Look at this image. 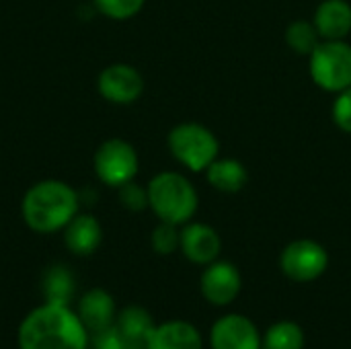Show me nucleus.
Listing matches in <instances>:
<instances>
[{
	"label": "nucleus",
	"instance_id": "obj_1",
	"mask_svg": "<svg viewBox=\"0 0 351 349\" xmlns=\"http://www.w3.org/2000/svg\"><path fill=\"white\" fill-rule=\"evenodd\" d=\"M88 331L68 304L45 302L19 327V349H86Z\"/></svg>",
	"mask_w": 351,
	"mask_h": 349
},
{
	"label": "nucleus",
	"instance_id": "obj_2",
	"mask_svg": "<svg viewBox=\"0 0 351 349\" xmlns=\"http://www.w3.org/2000/svg\"><path fill=\"white\" fill-rule=\"evenodd\" d=\"M78 206L80 195L74 187L58 179H47L35 183L25 193L21 212L31 230L49 234L66 228V224L78 214Z\"/></svg>",
	"mask_w": 351,
	"mask_h": 349
},
{
	"label": "nucleus",
	"instance_id": "obj_3",
	"mask_svg": "<svg viewBox=\"0 0 351 349\" xmlns=\"http://www.w3.org/2000/svg\"><path fill=\"white\" fill-rule=\"evenodd\" d=\"M148 187V208L158 216L160 222L187 224L199 206L197 191L193 183L181 173H158L150 179Z\"/></svg>",
	"mask_w": 351,
	"mask_h": 349
},
{
	"label": "nucleus",
	"instance_id": "obj_4",
	"mask_svg": "<svg viewBox=\"0 0 351 349\" xmlns=\"http://www.w3.org/2000/svg\"><path fill=\"white\" fill-rule=\"evenodd\" d=\"M169 150L183 167L193 173H202L218 158L220 142L210 128L195 121H185L171 130Z\"/></svg>",
	"mask_w": 351,
	"mask_h": 349
},
{
	"label": "nucleus",
	"instance_id": "obj_5",
	"mask_svg": "<svg viewBox=\"0 0 351 349\" xmlns=\"http://www.w3.org/2000/svg\"><path fill=\"white\" fill-rule=\"evenodd\" d=\"M308 70L319 88L341 93L351 86V45L346 39H323L308 56Z\"/></svg>",
	"mask_w": 351,
	"mask_h": 349
},
{
	"label": "nucleus",
	"instance_id": "obj_6",
	"mask_svg": "<svg viewBox=\"0 0 351 349\" xmlns=\"http://www.w3.org/2000/svg\"><path fill=\"white\" fill-rule=\"evenodd\" d=\"M138 167L140 160L136 148L121 138H111L103 142L95 152V173L109 187L119 189L121 185L134 181L138 175Z\"/></svg>",
	"mask_w": 351,
	"mask_h": 349
},
{
	"label": "nucleus",
	"instance_id": "obj_7",
	"mask_svg": "<svg viewBox=\"0 0 351 349\" xmlns=\"http://www.w3.org/2000/svg\"><path fill=\"white\" fill-rule=\"evenodd\" d=\"M329 265L325 247L311 239L292 241L280 255V267L286 278L294 282H315Z\"/></svg>",
	"mask_w": 351,
	"mask_h": 349
},
{
	"label": "nucleus",
	"instance_id": "obj_8",
	"mask_svg": "<svg viewBox=\"0 0 351 349\" xmlns=\"http://www.w3.org/2000/svg\"><path fill=\"white\" fill-rule=\"evenodd\" d=\"M97 88L113 105H132L144 93V78L130 64H111L99 74Z\"/></svg>",
	"mask_w": 351,
	"mask_h": 349
},
{
	"label": "nucleus",
	"instance_id": "obj_9",
	"mask_svg": "<svg viewBox=\"0 0 351 349\" xmlns=\"http://www.w3.org/2000/svg\"><path fill=\"white\" fill-rule=\"evenodd\" d=\"M241 274L228 261H214L202 276V294L214 306H226L241 294Z\"/></svg>",
	"mask_w": 351,
	"mask_h": 349
},
{
	"label": "nucleus",
	"instance_id": "obj_10",
	"mask_svg": "<svg viewBox=\"0 0 351 349\" xmlns=\"http://www.w3.org/2000/svg\"><path fill=\"white\" fill-rule=\"evenodd\" d=\"M212 349H261V337L251 319L226 315L216 321L210 333Z\"/></svg>",
	"mask_w": 351,
	"mask_h": 349
},
{
	"label": "nucleus",
	"instance_id": "obj_11",
	"mask_svg": "<svg viewBox=\"0 0 351 349\" xmlns=\"http://www.w3.org/2000/svg\"><path fill=\"white\" fill-rule=\"evenodd\" d=\"M181 251L189 261L197 265H210L218 259L222 241L210 224L191 222L181 228Z\"/></svg>",
	"mask_w": 351,
	"mask_h": 349
},
{
	"label": "nucleus",
	"instance_id": "obj_12",
	"mask_svg": "<svg viewBox=\"0 0 351 349\" xmlns=\"http://www.w3.org/2000/svg\"><path fill=\"white\" fill-rule=\"evenodd\" d=\"M78 317L86 331L90 333H101L109 327H113L115 319V302L111 294L103 288H93L82 294L80 306H78Z\"/></svg>",
	"mask_w": 351,
	"mask_h": 349
},
{
	"label": "nucleus",
	"instance_id": "obj_13",
	"mask_svg": "<svg viewBox=\"0 0 351 349\" xmlns=\"http://www.w3.org/2000/svg\"><path fill=\"white\" fill-rule=\"evenodd\" d=\"M313 23L317 25L321 39H348L351 33V4L348 0H323L315 10Z\"/></svg>",
	"mask_w": 351,
	"mask_h": 349
},
{
	"label": "nucleus",
	"instance_id": "obj_14",
	"mask_svg": "<svg viewBox=\"0 0 351 349\" xmlns=\"http://www.w3.org/2000/svg\"><path fill=\"white\" fill-rule=\"evenodd\" d=\"M103 230L99 220L93 214H76L64 228L66 247L74 255H90L99 249Z\"/></svg>",
	"mask_w": 351,
	"mask_h": 349
},
{
	"label": "nucleus",
	"instance_id": "obj_15",
	"mask_svg": "<svg viewBox=\"0 0 351 349\" xmlns=\"http://www.w3.org/2000/svg\"><path fill=\"white\" fill-rule=\"evenodd\" d=\"M148 349H202L199 331L187 321H169L158 325L150 339Z\"/></svg>",
	"mask_w": 351,
	"mask_h": 349
},
{
	"label": "nucleus",
	"instance_id": "obj_16",
	"mask_svg": "<svg viewBox=\"0 0 351 349\" xmlns=\"http://www.w3.org/2000/svg\"><path fill=\"white\" fill-rule=\"evenodd\" d=\"M208 183L222 193H239L249 183L247 167L237 158H216L206 169Z\"/></svg>",
	"mask_w": 351,
	"mask_h": 349
},
{
	"label": "nucleus",
	"instance_id": "obj_17",
	"mask_svg": "<svg viewBox=\"0 0 351 349\" xmlns=\"http://www.w3.org/2000/svg\"><path fill=\"white\" fill-rule=\"evenodd\" d=\"M115 327L128 339L144 344V346H148V339H150L152 331L156 329L150 313L144 311L142 306H128V309H123L119 319H117V323H115Z\"/></svg>",
	"mask_w": 351,
	"mask_h": 349
},
{
	"label": "nucleus",
	"instance_id": "obj_18",
	"mask_svg": "<svg viewBox=\"0 0 351 349\" xmlns=\"http://www.w3.org/2000/svg\"><path fill=\"white\" fill-rule=\"evenodd\" d=\"M261 349H304V331L292 321H280L261 339Z\"/></svg>",
	"mask_w": 351,
	"mask_h": 349
},
{
	"label": "nucleus",
	"instance_id": "obj_19",
	"mask_svg": "<svg viewBox=\"0 0 351 349\" xmlns=\"http://www.w3.org/2000/svg\"><path fill=\"white\" fill-rule=\"evenodd\" d=\"M321 35L319 29L313 21H294L288 25L286 29V43L290 45V49L298 56H311L315 51V47L321 43Z\"/></svg>",
	"mask_w": 351,
	"mask_h": 349
},
{
	"label": "nucleus",
	"instance_id": "obj_20",
	"mask_svg": "<svg viewBox=\"0 0 351 349\" xmlns=\"http://www.w3.org/2000/svg\"><path fill=\"white\" fill-rule=\"evenodd\" d=\"M43 294H45V302L68 304L74 294V280L70 272L62 265L47 269L43 278Z\"/></svg>",
	"mask_w": 351,
	"mask_h": 349
},
{
	"label": "nucleus",
	"instance_id": "obj_21",
	"mask_svg": "<svg viewBox=\"0 0 351 349\" xmlns=\"http://www.w3.org/2000/svg\"><path fill=\"white\" fill-rule=\"evenodd\" d=\"M152 249L158 255H171L177 249H181V230L177 224L160 222L152 230Z\"/></svg>",
	"mask_w": 351,
	"mask_h": 349
},
{
	"label": "nucleus",
	"instance_id": "obj_22",
	"mask_svg": "<svg viewBox=\"0 0 351 349\" xmlns=\"http://www.w3.org/2000/svg\"><path fill=\"white\" fill-rule=\"evenodd\" d=\"M144 2L146 0H93L95 8L101 14L115 19V21H125V19L136 16L142 10Z\"/></svg>",
	"mask_w": 351,
	"mask_h": 349
},
{
	"label": "nucleus",
	"instance_id": "obj_23",
	"mask_svg": "<svg viewBox=\"0 0 351 349\" xmlns=\"http://www.w3.org/2000/svg\"><path fill=\"white\" fill-rule=\"evenodd\" d=\"M95 349H148L144 344L132 341L125 335L119 333V329L113 325L101 333H95Z\"/></svg>",
	"mask_w": 351,
	"mask_h": 349
},
{
	"label": "nucleus",
	"instance_id": "obj_24",
	"mask_svg": "<svg viewBox=\"0 0 351 349\" xmlns=\"http://www.w3.org/2000/svg\"><path fill=\"white\" fill-rule=\"evenodd\" d=\"M119 200L123 208H128L130 212H142L144 208H148V187L130 181L119 187Z\"/></svg>",
	"mask_w": 351,
	"mask_h": 349
},
{
	"label": "nucleus",
	"instance_id": "obj_25",
	"mask_svg": "<svg viewBox=\"0 0 351 349\" xmlns=\"http://www.w3.org/2000/svg\"><path fill=\"white\" fill-rule=\"evenodd\" d=\"M333 121L341 132L351 134V86L343 88L341 93H337V99L333 103Z\"/></svg>",
	"mask_w": 351,
	"mask_h": 349
}]
</instances>
